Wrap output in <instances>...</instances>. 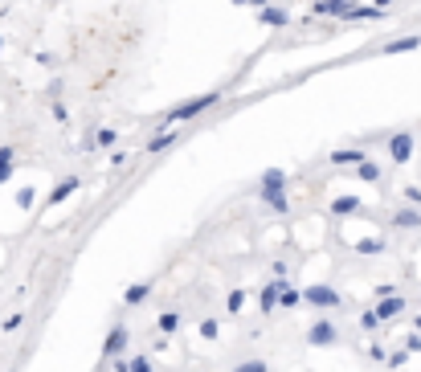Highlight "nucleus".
I'll list each match as a JSON object with an SVG mask.
<instances>
[{
  "instance_id": "f257e3e1",
  "label": "nucleus",
  "mask_w": 421,
  "mask_h": 372,
  "mask_svg": "<svg viewBox=\"0 0 421 372\" xmlns=\"http://www.w3.org/2000/svg\"><path fill=\"white\" fill-rule=\"evenodd\" d=\"M217 102H221V91H209V94H196V98H185V102H176L172 111H164V115H160V127L188 123V119L205 115V111H209V106H217Z\"/></svg>"
},
{
  "instance_id": "f03ea898",
  "label": "nucleus",
  "mask_w": 421,
  "mask_h": 372,
  "mask_svg": "<svg viewBox=\"0 0 421 372\" xmlns=\"http://www.w3.org/2000/svg\"><path fill=\"white\" fill-rule=\"evenodd\" d=\"M127 340H131V327L115 324V327H111V335L102 340V360H119V356L127 352Z\"/></svg>"
},
{
  "instance_id": "7ed1b4c3",
  "label": "nucleus",
  "mask_w": 421,
  "mask_h": 372,
  "mask_svg": "<svg viewBox=\"0 0 421 372\" xmlns=\"http://www.w3.org/2000/svg\"><path fill=\"white\" fill-rule=\"evenodd\" d=\"M307 344H311V348H331V344H339V327L331 324V319L311 324V331H307Z\"/></svg>"
},
{
  "instance_id": "20e7f679",
  "label": "nucleus",
  "mask_w": 421,
  "mask_h": 372,
  "mask_svg": "<svg viewBox=\"0 0 421 372\" xmlns=\"http://www.w3.org/2000/svg\"><path fill=\"white\" fill-rule=\"evenodd\" d=\"M352 8H356V0H315L311 4V17H339L344 21Z\"/></svg>"
},
{
  "instance_id": "39448f33",
  "label": "nucleus",
  "mask_w": 421,
  "mask_h": 372,
  "mask_svg": "<svg viewBox=\"0 0 421 372\" xmlns=\"http://www.w3.org/2000/svg\"><path fill=\"white\" fill-rule=\"evenodd\" d=\"M303 303H311V307H339L344 299H339V290H331V286H307V290H303Z\"/></svg>"
},
{
  "instance_id": "423d86ee",
  "label": "nucleus",
  "mask_w": 421,
  "mask_h": 372,
  "mask_svg": "<svg viewBox=\"0 0 421 372\" xmlns=\"http://www.w3.org/2000/svg\"><path fill=\"white\" fill-rule=\"evenodd\" d=\"M176 140H185V131H176V127H160V136H151V140L143 143V151H164V147H172Z\"/></svg>"
},
{
  "instance_id": "0eeeda50",
  "label": "nucleus",
  "mask_w": 421,
  "mask_h": 372,
  "mask_svg": "<svg viewBox=\"0 0 421 372\" xmlns=\"http://www.w3.org/2000/svg\"><path fill=\"white\" fill-rule=\"evenodd\" d=\"M258 21L262 25H274V29H286L290 25V12L279 8V4H266V8H258Z\"/></svg>"
},
{
  "instance_id": "6e6552de",
  "label": "nucleus",
  "mask_w": 421,
  "mask_h": 372,
  "mask_svg": "<svg viewBox=\"0 0 421 372\" xmlns=\"http://www.w3.org/2000/svg\"><path fill=\"white\" fill-rule=\"evenodd\" d=\"M282 286H286L282 279H274V282H266V286H262V295H258V307H262V311H274V307H279Z\"/></svg>"
},
{
  "instance_id": "1a4fd4ad",
  "label": "nucleus",
  "mask_w": 421,
  "mask_h": 372,
  "mask_svg": "<svg viewBox=\"0 0 421 372\" xmlns=\"http://www.w3.org/2000/svg\"><path fill=\"white\" fill-rule=\"evenodd\" d=\"M401 311H405V299H401V295H397V299H393V295H384V299L376 303V315H380V324H384V319H397Z\"/></svg>"
},
{
  "instance_id": "9d476101",
  "label": "nucleus",
  "mask_w": 421,
  "mask_h": 372,
  "mask_svg": "<svg viewBox=\"0 0 421 372\" xmlns=\"http://www.w3.org/2000/svg\"><path fill=\"white\" fill-rule=\"evenodd\" d=\"M389 156H393L397 164H405V160L413 156V136H393V140H389Z\"/></svg>"
},
{
  "instance_id": "9b49d317",
  "label": "nucleus",
  "mask_w": 421,
  "mask_h": 372,
  "mask_svg": "<svg viewBox=\"0 0 421 372\" xmlns=\"http://www.w3.org/2000/svg\"><path fill=\"white\" fill-rule=\"evenodd\" d=\"M262 201H266V209H274V213H286V209H290L286 188H262Z\"/></svg>"
},
{
  "instance_id": "f8f14e48",
  "label": "nucleus",
  "mask_w": 421,
  "mask_h": 372,
  "mask_svg": "<svg viewBox=\"0 0 421 372\" xmlns=\"http://www.w3.org/2000/svg\"><path fill=\"white\" fill-rule=\"evenodd\" d=\"M393 225H397V230H418V225H421L418 205H409V209H397V213H393Z\"/></svg>"
},
{
  "instance_id": "ddd939ff",
  "label": "nucleus",
  "mask_w": 421,
  "mask_h": 372,
  "mask_svg": "<svg viewBox=\"0 0 421 372\" xmlns=\"http://www.w3.org/2000/svg\"><path fill=\"white\" fill-rule=\"evenodd\" d=\"M147 295H151V282H131V286L123 290V303H127V307H135V303H143Z\"/></svg>"
},
{
  "instance_id": "4468645a",
  "label": "nucleus",
  "mask_w": 421,
  "mask_h": 372,
  "mask_svg": "<svg viewBox=\"0 0 421 372\" xmlns=\"http://www.w3.org/2000/svg\"><path fill=\"white\" fill-rule=\"evenodd\" d=\"M331 213H335V217H352V213H360V201H356V196H335V201H331Z\"/></svg>"
},
{
  "instance_id": "2eb2a0df",
  "label": "nucleus",
  "mask_w": 421,
  "mask_h": 372,
  "mask_svg": "<svg viewBox=\"0 0 421 372\" xmlns=\"http://www.w3.org/2000/svg\"><path fill=\"white\" fill-rule=\"evenodd\" d=\"M364 160V151H356V147H339V151H331V164L335 168H344V164H360Z\"/></svg>"
},
{
  "instance_id": "dca6fc26",
  "label": "nucleus",
  "mask_w": 421,
  "mask_h": 372,
  "mask_svg": "<svg viewBox=\"0 0 421 372\" xmlns=\"http://www.w3.org/2000/svg\"><path fill=\"white\" fill-rule=\"evenodd\" d=\"M74 188H78V180H74V176H70V180H57V188L49 192V201H46V205H62V201H66V196H70Z\"/></svg>"
},
{
  "instance_id": "f3484780",
  "label": "nucleus",
  "mask_w": 421,
  "mask_h": 372,
  "mask_svg": "<svg viewBox=\"0 0 421 372\" xmlns=\"http://www.w3.org/2000/svg\"><path fill=\"white\" fill-rule=\"evenodd\" d=\"M12 160H17V151H12V147L4 143V147H0V185H4L8 176H12Z\"/></svg>"
},
{
  "instance_id": "a211bd4d",
  "label": "nucleus",
  "mask_w": 421,
  "mask_h": 372,
  "mask_svg": "<svg viewBox=\"0 0 421 372\" xmlns=\"http://www.w3.org/2000/svg\"><path fill=\"white\" fill-rule=\"evenodd\" d=\"M262 188H286V172L282 168H266L262 172Z\"/></svg>"
},
{
  "instance_id": "6ab92c4d",
  "label": "nucleus",
  "mask_w": 421,
  "mask_h": 372,
  "mask_svg": "<svg viewBox=\"0 0 421 372\" xmlns=\"http://www.w3.org/2000/svg\"><path fill=\"white\" fill-rule=\"evenodd\" d=\"M356 176L368 180V185H376V180H380V168H376L373 160H360V164H356Z\"/></svg>"
},
{
  "instance_id": "aec40b11",
  "label": "nucleus",
  "mask_w": 421,
  "mask_h": 372,
  "mask_svg": "<svg viewBox=\"0 0 421 372\" xmlns=\"http://www.w3.org/2000/svg\"><path fill=\"white\" fill-rule=\"evenodd\" d=\"M176 327H180V315H176V311H164V315L156 319V331H164V335H172Z\"/></svg>"
},
{
  "instance_id": "412c9836",
  "label": "nucleus",
  "mask_w": 421,
  "mask_h": 372,
  "mask_svg": "<svg viewBox=\"0 0 421 372\" xmlns=\"http://www.w3.org/2000/svg\"><path fill=\"white\" fill-rule=\"evenodd\" d=\"M94 147H115V143H119V131H111V127H102V131H98V136H94Z\"/></svg>"
},
{
  "instance_id": "4be33fe9",
  "label": "nucleus",
  "mask_w": 421,
  "mask_h": 372,
  "mask_svg": "<svg viewBox=\"0 0 421 372\" xmlns=\"http://www.w3.org/2000/svg\"><path fill=\"white\" fill-rule=\"evenodd\" d=\"M303 303V295L294 290V286H282V295H279V307H299Z\"/></svg>"
},
{
  "instance_id": "5701e85b",
  "label": "nucleus",
  "mask_w": 421,
  "mask_h": 372,
  "mask_svg": "<svg viewBox=\"0 0 421 372\" xmlns=\"http://www.w3.org/2000/svg\"><path fill=\"white\" fill-rule=\"evenodd\" d=\"M356 250L360 254H380L384 250V237H364V241H356Z\"/></svg>"
},
{
  "instance_id": "b1692460",
  "label": "nucleus",
  "mask_w": 421,
  "mask_h": 372,
  "mask_svg": "<svg viewBox=\"0 0 421 372\" xmlns=\"http://www.w3.org/2000/svg\"><path fill=\"white\" fill-rule=\"evenodd\" d=\"M413 46H421V37H405V41H389V46H384V53H405V49H413Z\"/></svg>"
},
{
  "instance_id": "393cba45",
  "label": "nucleus",
  "mask_w": 421,
  "mask_h": 372,
  "mask_svg": "<svg viewBox=\"0 0 421 372\" xmlns=\"http://www.w3.org/2000/svg\"><path fill=\"white\" fill-rule=\"evenodd\" d=\"M225 307H230V311L237 315V311L245 307V290H237V286H234V290H230V299H225Z\"/></svg>"
},
{
  "instance_id": "a878e982",
  "label": "nucleus",
  "mask_w": 421,
  "mask_h": 372,
  "mask_svg": "<svg viewBox=\"0 0 421 372\" xmlns=\"http://www.w3.org/2000/svg\"><path fill=\"white\" fill-rule=\"evenodd\" d=\"M360 327H364V331H376V327H380V315H376V311H360Z\"/></svg>"
},
{
  "instance_id": "bb28decb",
  "label": "nucleus",
  "mask_w": 421,
  "mask_h": 372,
  "mask_svg": "<svg viewBox=\"0 0 421 372\" xmlns=\"http://www.w3.org/2000/svg\"><path fill=\"white\" fill-rule=\"evenodd\" d=\"M234 372H270V364H266V360H245V364H237Z\"/></svg>"
},
{
  "instance_id": "cd10ccee",
  "label": "nucleus",
  "mask_w": 421,
  "mask_h": 372,
  "mask_svg": "<svg viewBox=\"0 0 421 372\" xmlns=\"http://www.w3.org/2000/svg\"><path fill=\"white\" fill-rule=\"evenodd\" d=\"M200 335H205V340H217V335H221L217 319H205V324H200Z\"/></svg>"
},
{
  "instance_id": "c85d7f7f",
  "label": "nucleus",
  "mask_w": 421,
  "mask_h": 372,
  "mask_svg": "<svg viewBox=\"0 0 421 372\" xmlns=\"http://www.w3.org/2000/svg\"><path fill=\"white\" fill-rule=\"evenodd\" d=\"M17 205H21V209H33V188H21V192H17Z\"/></svg>"
},
{
  "instance_id": "c756f323",
  "label": "nucleus",
  "mask_w": 421,
  "mask_h": 372,
  "mask_svg": "<svg viewBox=\"0 0 421 372\" xmlns=\"http://www.w3.org/2000/svg\"><path fill=\"white\" fill-rule=\"evenodd\" d=\"M131 372H151V360H147V356H135V360H131Z\"/></svg>"
},
{
  "instance_id": "7c9ffc66",
  "label": "nucleus",
  "mask_w": 421,
  "mask_h": 372,
  "mask_svg": "<svg viewBox=\"0 0 421 372\" xmlns=\"http://www.w3.org/2000/svg\"><path fill=\"white\" fill-rule=\"evenodd\" d=\"M405 360H409V352H405V348H401V352H393V356H389V364H393V369H401V364H405Z\"/></svg>"
},
{
  "instance_id": "2f4dec72",
  "label": "nucleus",
  "mask_w": 421,
  "mask_h": 372,
  "mask_svg": "<svg viewBox=\"0 0 421 372\" xmlns=\"http://www.w3.org/2000/svg\"><path fill=\"white\" fill-rule=\"evenodd\" d=\"M53 119H57V123H66V119H70V111H66L62 102H53Z\"/></svg>"
},
{
  "instance_id": "473e14b6",
  "label": "nucleus",
  "mask_w": 421,
  "mask_h": 372,
  "mask_svg": "<svg viewBox=\"0 0 421 372\" xmlns=\"http://www.w3.org/2000/svg\"><path fill=\"white\" fill-rule=\"evenodd\" d=\"M405 201H409V205H421V188H405Z\"/></svg>"
},
{
  "instance_id": "72a5a7b5",
  "label": "nucleus",
  "mask_w": 421,
  "mask_h": 372,
  "mask_svg": "<svg viewBox=\"0 0 421 372\" xmlns=\"http://www.w3.org/2000/svg\"><path fill=\"white\" fill-rule=\"evenodd\" d=\"M21 319H25V315H8V319H4V331H17V327H21Z\"/></svg>"
},
{
  "instance_id": "f704fd0d",
  "label": "nucleus",
  "mask_w": 421,
  "mask_h": 372,
  "mask_svg": "<svg viewBox=\"0 0 421 372\" xmlns=\"http://www.w3.org/2000/svg\"><path fill=\"white\" fill-rule=\"evenodd\" d=\"M405 352H421V335H409V340H405Z\"/></svg>"
},
{
  "instance_id": "c9c22d12",
  "label": "nucleus",
  "mask_w": 421,
  "mask_h": 372,
  "mask_svg": "<svg viewBox=\"0 0 421 372\" xmlns=\"http://www.w3.org/2000/svg\"><path fill=\"white\" fill-rule=\"evenodd\" d=\"M250 4H254V8H266V4H270V0H250Z\"/></svg>"
},
{
  "instance_id": "e433bc0d",
  "label": "nucleus",
  "mask_w": 421,
  "mask_h": 372,
  "mask_svg": "<svg viewBox=\"0 0 421 372\" xmlns=\"http://www.w3.org/2000/svg\"><path fill=\"white\" fill-rule=\"evenodd\" d=\"M413 331H421V315H418V319H413Z\"/></svg>"
},
{
  "instance_id": "4c0bfd02",
  "label": "nucleus",
  "mask_w": 421,
  "mask_h": 372,
  "mask_svg": "<svg viewBox=\"0 0 421 372\" xmlns=\"http://www.w3.org/2000/svg\"><path fill=\"white\" fill-rule=\"evenodd\" d=\"M384 4H393V0H376V8H384Z\"/></svg>"
},
{
  "instance_id": "58836bf2",
  "label": "nucleus",
  "mask_w": 421,
  "mask_h": 372,
  "mask_svg": "<svg viewBox=\"0 0 421 372\" xmlns=\"http://www.w3.org/2000/svg\"><path fill=\"white\" fill-rule=\"evenodd\" d=\"M0 53H4V37H0Z\"/></svg>"
},
{
  "instance_id": "ea45409f",
  "label": "nucleus",
  "mask_w": 421,
  "mask_h": 372,
  "mask_svg": "<svg viewBox=\"0 0 421 372\" xmlns=\"http://www.w3.org/2000/svg\"><path fill=\"white\" fill-rule=\"evenodd\" d=\"M94 372H106V369H94Z\"/></svg>"
}]
</instances>
